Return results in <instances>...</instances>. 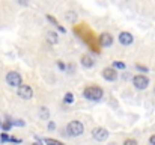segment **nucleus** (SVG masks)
Masks as SVG:
<instances>
[{
	"label": "nucleus",
	"mask_w": 155,
	"mask_h": 145,
	"mask_svg": "<svg viewBox=\"0 0 155 145\" xmlns=\"http://www.w3.org/2000/svg\"><path fill=\"white\" fill-rule=\"evenodd\" d=\"M83 132H84V126H83L80 121H77V119L71 121V123L66 126V133H68L69 136H72V138H77V136L83 135Z\"/></svg>",
	"instance_id": "2"
},
{
	"label": "nucleus",
	"mask_w": 155,
	"mask_h": 145,
	"mask_svg": "<svg viewBox=\"0 0 155 145\" xmlns=\"http://www.w3.org/2000/svg\"><path fill=\"white\" fill-rule=\"evenodd\" d=\"M0 127H2V123H0Z\"/></svg>",
	"instance_id": "29"
},
{
	"label": "nucleus",
	"mask_w": 155,
	"mask_h": 145,
	"mask_svg": "<svg viewBox=\"0 0 155 145\" xmlns=\"http://www.w3.org/2000/svg\"><path fill=\"white\" fill-rule=\"evenodd\" d=\"M47 41L54 46V44H57L59 43V35L56 33V32H47Z\"/></svg>",
	"instance_id": "11"
},
{
	"label": "nucleus",
	"mask_w": 155,
	"mask_h": 145,
	"mask_svg": "<svg viewBox=\"0 0 155 145\" xmlns=\"http://www.w3.org/2000/svg\"><path fill=\"white\" fill-rule=\"evenodd\" d=\"M6 83L12 88H20L21 86V76L17 71H9L6 74Z\"/></svg>",
	"instance_id": "3"
},
{
	"label": "nucleus",
	"mask_w": 155,
	"mask_h": 145,
	"mask_svg": "<svg viewBox=\"0 0 155 145\" xmlns=\"http://www.w3.org/2000/svg\"><path fill=\"white\" fill-rule=\"evenodd\" d=\"M17 94H18L20 98H23V100H30V98L33 97V89H32L29 85H21V86L18 88Z\"/></svg>",
	"instance_id": "6"
},
{
	"label": "nucleus",
	"mask_w": 155,
	"mask_h": 145,
	"mask_svg": "<svg viewBox=\"0 0 155 145\" xmlns=\"http://www.w3.org/2000/svg\"><path fill=\"white\" fill-rule=\"evenodd\" d=\"M0 141H2V142H6V141H9V136H8L6 133H2V136H0Z\"/></svg>",
	"instance_id": "21"
},
{
	"label": "nucleus",
	"mask_w": 155,
	"mask_h": 145,
	"mask_svg": "<svg viewBox=\"0 0 155 145\" xmlns=\"http://www.w3.org/2000/svg\"><path fill=\"white\" fill-rule=\"evenodd\" d=\"M133 85H134L137 89H146L148 85H149V79H148L145 74H137V76H134V79H133Z\"/></svg>",
	"instance_id": "4"
},
{
	"label": "nucleus",
	"mask_w": 155,
	"mask_h": 145,
	"mask_svg": "<svg viewBox=\"0 0 155 145\" xmlns=\"http://www.w3.org/2000/svg\"><path fill=\"white\" fill-rule=\"evenodd\" d=\"M125 68V64L124 62H113V70H124Z\"/></svg>",
	"instance_id": "16"
},
{
	"label": "nucleus",
	"mask_w": 155,
	"mask_h": 145,
	"mask_svg": "<svg viewBox=\"0 0 155 145\" xmlns=\"http://www.w3.org/2000/svg\"><path fill=\"white\" fill-rule=\"evenodd\" d=\"M54 127H56L54 123H48V129H50V130H54Z\"/></svg>",
	"instance_id": "25"
},
{
	"label": "nucleus",
	"mask_w": 155,
	"mask_h": 145,
	"mask_svg": "<svg viewBox=\"0 0 155 145\" xmlns=\"http://www.w3.org/2000/svg\"><path fill=\"white\" fill-rule=\"evenodd\" d=\"M39 116H41V119H48L50 118V110H48V107H41V110H39Z\"/></svg>",
	"instance_id": "12"
},
{
	"label": "nucleus",
	"mask_w": 155,
	"mask_h": 145,
	"mask_svg": "<svg viewBox=\"0 0 155 145\" xmlns=\"http://www.w3.org/2000/svg\"><path fill=\"white\" fill-rule=\"evenodd\" d=\"M108 145H116V144H113V142H111V144H108Z\"/></svg>",
	"instance_id": "27"
},
{
	"label": "nucleus",
	"mask_w": 155,
	"mask_h": 145,
	"mask_svg": "<svg viewBox=\"0 0 155 145\" xmlns=\"http://www.w3.org/2000/svg\"><path fill=\"white\" fill-rule=\"evenodd\" d=\"M100 44L103 47H110L113 44V36L110 33H101L100 35Z\"/></svg>",
	"instance_id": "9"
},
{
	"label": "nucleus",
	"mask_w": 155,
	"mask_h": 145,
	"mask_svg": "<svg viewBox=\"0 0 155 145\" xmlns=\"http://www.w3.org/2000/svg\"><path fill=\"white\" fill-rule=\"evenodd\" d=\"M154 92H155V88H154Z\"/></svg>",
	"instance_id": "30"
},
{
	"label": "nucleus",
	"mask_w": 155,
	"mask_h": 145,
	"mask_svg": "<svg viewBox=\"0 0 155 145\" xmlns=\"http://www.w3.org/2000/svg\"><path fill=\"white\" fill-rule=\"evenodd\" d=\"M83 95L84 98H87V100H91V101H98V100H101L104 97V91L100 88V86H87L86 89H84V92H83Z\"/></svg>",
	"instance_id": "1"
},
{
	"label": "nucleus",
	"mask_w": 155,
	"mask_h": 145,
	"mask_svg": "<svg viewBox=\"0 0 155 145\" xmlns=\"http://www.w3.org/2000/svg\"><path fill=\"white\" fill-rule=\"evenodd\" d=\"M11 127H12V123H9V121H6V123H3V124H2V129H3L5 132L11 130Z\"/></svg>",
	"instance_id": "17"
},
{
	"label": "nucleus",
	"mask_w": 155,
	"mask_h": 145,
	"mask_svg": "<svg viewBox=\"0 0 155 145\" xmlns=\"http://www.w3.org/2000/svg\"><path fill=\"white\" fill-rule=\"evenodd\" d=\"M124 145H139V144H137L136 139H127V141L124 142Z\"/></svg>",
	"instance_id": "19"
},
{
	"label": "nucleus",
	"mask_w": 155,
	"mask_h": 145,
	"mask_svg": "<svg viewBox=\"0 0 155 145\" xmlns=\"http://www.w3.org/2000/svg\"><path fill=\"white\" fill-rule=\"evenodd\" d=\"M65 18H66V21H75L77 20V14L74 11H68L65 14Z\"/></svg>",
	"instance_id": "13"
},
{
	"label": "nucleus",
	"mask_w": 155,
	"mask_h": 145,
	"mask_svg": "<svg viewBox=\"0 0 155 145\" xmlns=\"http://www.w3.org/2000/svg\"><path fill=\"white\" fill-rule=\"evenodd\" d=\"M57 67H59V68H60V70H62V71H63V70H65V68H66V67H65V64H63V62H62V60H57Z\"/></svg>",
	"instance_id": "23"
},
{
	"label": "nucleus",
	"mask_w": 155,
	"mask_h": 145,
	"mask_svg": "<svg viewBox=\"0 0 155 145\" xmlns=\"http://www.w3.org/2000/svg\"><path fill=\"white\" fill-rule=\"evenodd\" d=\"M136 68H137V70H140V71H143V73H148V68H146V67H143V65H140V64H136Z\"/></svg>",
	"instance_id": "20"
},
{
	"label": "nucleus",
	"mask_w": 155,
	"mask_h": 145,
	"mask_svg": "<svg viewBox=\"0 0 155 145\" xmlns=\"http://www.w3.org/2000/svg\"><path fill=\"white\" fill-rule=\"evenodd\" d=\"M33 145H39V144H33Z\"/></svg>",
	"instance_id": "28"
},
{
	"label": "nucleus",
	"mask_w": 155,
	"mask_h": 145,
	"mask_svg": "<svg viewBox=\"0 0 155 145\" xmlns=\"http://www.w3.org/2000/svg\"><path fill=\"white\" fill-rule=\"evenodd\" d=\"M12 124H14V126H21V127H23V126H24V121H23V119H17V121H14Z\"/></svg>",
	"instance_id": "22"
},
{
	"label": "nucleus",
	"mask_w": 155,
	"mask_h": 145,
	"mask_svg": "<svg viewBox=\"0 0 155 145\" xmlns=\"http://www.w3.org/2000/svg\"><path fill=\"white\" fill-rule=\"evenodd\" d=\"M119 43L122 46H131L134 43V36L130 32H120L119 33Z\"/></svg>",
	"instance_id": "7"
},
{
	"label": "nucleus",
	"mask_w": 155,
	"mask_h": 145,
	"mask_svg": "<svg viewBox=\"0 0 155 145\" xmlns=\"http://www.w3.org/2000/svg\"><path fill=\"white\" fill-rule=\"evenodd\" d=\"M47 20H48V21H50V23H53V24H54V26H56V27H57V26H59V23H57V20H56V18H54V17H51V15H47Z\"/></svg>",
	"instance_id": "18"
},
{
	"label": "nucleus",
	"mask_w": 155,
	"mask_h": 145,
	"mask_svg": "<svg viewBox=\"0 0 155 145\" xmlns=\"http://www.w3.org/2000/svg\"><path fill=\"white\" fill-rule=\"evenodd\" d=\"M44 142H45V145H65L62 142H59V141H56V139H50V138L44 139Z\"/></svg>",
	"instance_id": "14"
},
{
	"label": "nucleus",
	"mask_w": 155,
	"mask_h": 145,
	"mask_svg": "<svg viewBox=\"0 0 155 145\" xmlns=\"http://www.w3.org/2000/svg\"><path fill=\"white\" fill-rule=\"evenodd\" d=\"M63 101H65V103H69V104L74 103V95H72L71 92H66V94H65V98H63Z\"/></svg>",
	"instance_id": "15"
},
{
	"label": "nucleus",
	"mask_w": 155,
	"mask_h": 145,
	"mask_svg": "<svg viewBox=\"0 0 155 145\" xmlns=\"http://www.w3.org/2000/svg\"><path fill=\"white\" fill-rule=\"evenodd\" d=\"M68 71H74V65H68Z\"/></svg>",
	"instance_id": "26"
},
{
	"label": "nucleus",
	"mask_w": 155,
	"mask_h": 145,
	"mask_svg": "<svg viewBox=\"0 0 155 145\" xmlns=\"http://www.w3.org/2000/svg\"><path fill=\"white\" fill-rule=\"evenodd\" d=\"M92 138H94L95 141H98V142H104V141L108 138V132H107V129H104V127H97V129L92 130Z\"/></svg>",
	"instance_id": "5"
},
{
	"label": "nucleus",
	"mask_w": 155,
	"mask_h": 145,
	"mask_svg": "<svg viewBox=\"0 0 155 145\" xmlns=\"http://www.w3.org/2000/svg\"><path fill=\"white\" fill-rule=\"evenodd\" d=\"M101 76H103V79H105V80L113 82V80L117 79V71L113 70V68H104L103 73H101Z\"/></svg>",
	"instance_id": "8"
},
{
	"label": "nucleus",
	"mask_w": 155,
	"mask_h": 145,
	"mask_svg": "<svg viewBox=\"0 0 155 145\" xmlns=\"http://www.w3.org/2000/svg\"><path fill=\"white\" fill-rule=\"evenodd\" d=\"M80 62H81V65L84 67V68H92L94 67V59L89 56V54H83L81 57H80Z\"/></svg>",
	"instance_id": "10"
},
{
	"label": "nucleus",
	"mask_w": 155,
	"mask_h": 145,
	"mask_svg": "<svg viewBox=\"0 0 155 145\" xmlns=\"http://www.w3.org/2000/svg\"><path fill=\"white\" fill-rule=\"evenodd\" d=\"M149 142H151V145H155V135H152V136L149 138Z\"/></svg>",
	"instance_id": "24"
}]
</instances>
